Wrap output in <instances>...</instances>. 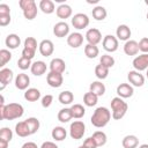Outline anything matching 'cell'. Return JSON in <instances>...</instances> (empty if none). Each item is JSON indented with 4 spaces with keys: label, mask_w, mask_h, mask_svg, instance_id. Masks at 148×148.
<instances>
[{
    "label": "cell",
    "mask_w": 148,
    "mask_h": 148,
    "mask_svg": "<svg viewBox=\"0 0 148 148\" xmlns=\"http://www.w3.org/2000/svg\"><path fill=\"white\" fill-rule=\"evenodd\" d=\"M24 109L20 103H9L7 105L0 104V118L2 120H14L23 116Z\"/></svg>",
    "instance_id": "cell-1"
},
{
    "label": "cell",
    "mask_w": 148,
    "mask_h": 148,
    "mask_svg": "<svg viewBox=\"0 0 148 148\" xmlns=\"http://www.w3.org/2000/svg\"><path fill=\"white\" fill-rule=\"evenodd\" d=\"M111 117H112V114L108 108L99 106L94 111V113L90 118V121H91L92 126H95L97 128H102L109 124V121L111 120Z\"/></svg>",
    "instance_id": "cell-2"
},
{
    "label": "cell",
    "mask_w": 148,
    "mask_h": 148,
    "mask_svg": "<svg viewBox=\"0 0 148 148\" xmlns=\"http://www.w3.org/2000/svg\"><path fill=\"white\" fill-rule=\"evenodd\" d=\"M128 105L127 103L120 97H113L111 99V110H112V118L114 120H120L127 112Z\"/></svg>",
    "instance_id": "cell-3"
},
{
    "label": "cell",
    "mask_w": 148,
    "mask_h": 148,
    "mask_svg": "<svg viewBox=\"0 0 148 148\" xmlns=\"http://www.w3.org/2000/svg\"><path fill=\"white\" fill-rule=\"evenodd\" d=\"M18 6L21 7L22 12H23V16L31 21L37 16V5L35 2V0H20L18 1Z\"/></svg>",
    "instance_id": "cell-4"
},
{
    "label": "cell",
    "mask_w": 148,
    "mask_h": 148,
    "mask_svg": "<svg viewBox=\"0 0 148 148\" xmlns=\"http://www.w3.org/2000/svg\"><path fill=\"white\" fill-rule=\"evenodd\" d=\"M86 133V125L83 121L81 120H74L71 125H69V135L72 139L75 140H80L83 138Z\"/></svg>",
    "instance_id": "cell-5"
},
{
    "label": "cell",
    "mask_w": 148,
    "mask_h": 148,
    "mask_svg": "<svg viewBox=\"0 0 148 148\" xmlns=\"http://www.w3.org/2000/svg\"><path fill=\"white\" fill-rule=\"evenodd\" d=\"M102 45H103V49L106 51V52H116L118 50V46H119V42H118V38L113 35H106L103 37V40H102Z\"/></svg>",
    "instance_id": "cell-6"
},
{
    "label": "cell",
    "mask_w": 148,
    "mask_h": 148,
    "mask_svg": "<svg viewBox=\"0 0 148 148\" xmlns=\"http://www.w3.org/2000/svg\"><path fill=\"white\" fill-rule=\"evenodd\" d=\"M89 17L88 15L83 14V13H77L75 14L73 17H72V25L77 29V30H81V29H84L89 25Z\"/></svg>",
    "instance_id": "cell-7"
},
{
    "label": "cell",
    "mask_w": 148,
    "mask_h": 148,
    "mask_svg": "<svg viewBox=\"0 0 148 148\" xmlns=\"http://www.w3.org/2000/svg\"><path fill=\"white\" fill-rule=\"evenodd\" d=\"M132 65H133L134 69L138 72L147 71L148 69V53H142V54L136 56L133 59Z\"/></svg>",
    "instance_id": "cell-8"
},
{
    "label": "cell",
    "mask_w": 148,
    "mask_h": 148,
    "mask_svg": "<svg viewBox=\"0 0 148 148\" xmlns=\"http://www.w3.org/2000/svg\"><path fill=\"white\" fill-rule=\"evenodd\" d=\"M127 80L133 87H142L145 84V76L138 71H130L127 73Z\"/></svg>",
    "instance_id": "cell-9"
},
{
    "label": "cell",
    "mask_w": 148,
    "mask_h": 148,
    "mask_svg": "<svg viewBox=\"0 0 148 148\" xmlns=\"http://www.w3.org/2000/svg\"><path fill=\"white\" fill-rule=\"evenodd\" d=\"M14 79V73L10 68H1L0 69V90H3L7 84H9Z\"/></svg>",
    "instance_id": "cell-10"
},
{
    "label": "cell",
    "mask_w": 148,
    "mask_h": 148,
    "mask_svg": "<svg viewBox=\"0 0 148 148\" xmlns=\"http://www.w3.org/2000/svg\"><path fill=\"white\" fill-rule=\"evenodd\" d=\"M84 37H86V40L88 42V44H91V45H97L98 43L102 42V34L96 28H91V29L87 30Z\"/></svg>",
    "instance_id": "cell-11"
},
{
    "label": "cell",
    "mask_w": 148,
    "mask_h": 148,
    "mask_svg": "<svg viewBox=\"0 0 148 148\" xmlns=\"http://www.w3.org/2000/svg\"><path fill=\"white\" fill-rule=\"evenodd\" d=\"M53 34L58 38L68 37V35H69V25H68V23H66L64 21L56 23L54 27H53Z\"/></svg>",
    "instance_id": "cell-12"
},
{
    "label": "cell",
    "mask_w": 148,
    "mask_h": 148,
    "mask_svg": "<svg viewBox=\"0 0 148 148\" xmlns=\"http://www.w3.org/2000/svg\"><path fill=\"white\" fill-rule=\"evenodd\" d=\"M46 82L50 87L52 88H59L61 87L62 82H64V77L62 74L59 73H53V72H49L46 75Z\"/></svg>",
    "instance_id": "cell-13"
},
{
    "label": "cell",
    "mask_w": 148,
    "mask_h": 148,
    "mask_svg": "<svg viewBox=\"0 0 148 148\" xmlns=\"http://www.w3.org/2000/svg\"><path fill=\"white\" fill-rule=\"evenodd\" d=\"M116 91H117L118 97H120V98H130L134 94L133 86H131L130 83H120L117 87Z\"/></svg>",
    "instance_id": "cell-14"
},
{
    "label": "cell",
    "mask_w": 148,
    "mask_h": 148,
    "mask_svg": "<svg viewBox=\"0 0 148 148\" xmlns=\"http://www.w3.org/2000/svg\"><path fill=\"white\" fill-rule=\"evenodd\" d=\"M38 49H39V53L43 57H50L54 52V45H53L52 40H50V39H43L39 43Z\"/></svg>",
    "instance_id": "cell-15"
},
{
    "label": "cell",
    "mask_w": 148,
    "mask_h": 148,
    "mask_svg": "<svg viewBox=\"0 0 148 148\" xmlns=\"http://www.w3.org/2000/svg\"><path fill=\"white\" fill-rule=\"evenodd\" d=\"M30 84V77L25 73H20L15 77V87L18 90H27Z\"/></svg>",
    "instance_id": "cell-16"
},
{
    "label": "cell",
    "mask_w": 148,
    "mask_h": 148,
    "mask_svg": "<svg viewBox=\"0 0 148 148\" xmlns=\"http://www.w3.org/2000/svg\"><path fill=\"white\" fill-rule=\"evenodd\" d=\"M82 43H83V35L80 32H72L67 37V44L73 49L80 47Z\"/></svg>",
    "instance_id": "cell-17"
},
{
    "label": "cell",
    "mask_w": 148,
    "mask_h": 148,
    "mask_svg": "<svg viewBox=\"0 0 148 148\" xmlns=\"http://www.w3.org/2000/svg\"><path fill=\"white\" fill-rule=\"evenodd\" d=\"M66 69V64L61 58H53L50 61V72L62 74Z\"/></svg>",
    "instance_id": "cell-18"
},
{
    "label": "cell",
    "mask_w": 148,
    "mask_h": 148,
    "mask_svg": "<svg viewBox=\"0 0 148 148\" xmlns=\"http://www.w3.org/2000/svg\"><path fill=\"white\" fill-rule=\"evenodd\" d=\"M132 32H131V29L128 25L126 24H120L117 27V30H116V37L118 38V40H130V37H131Z\"/></svg>",
    "instance_id": "cell-19"
},
{
    "label": "cell",
    "mask_w": 148,
    "mask_h": 148,
    "mask_svg": "<svg viewBox=\"0 0 148 148\" xmlns=\"http://www.w3.org/2000/svg\"><path fill=\"white\" fill-rule=\"evenodd\" d=\"M139 43L136 40L130 39L127 42H125L124 44V52L127 56H136L139 53Z\"/></svg>",
    "instance_id": "cell-20"
},
{
    "label": "cell",
    "mask_w": 148,
    "mask_h": 148,
    "mask_svg": "<svg viewBox=\"0 0 148 148\" xmlns=\"http://www.w3.org/2000/svg\"><path fill=\"white\" fill-rule=\"evenodd\" d=\"M56 13H57V16H58L59 18L66 20V18H69V17L72 16L73 10H72V7H71L69 5H67V3H61V5H59V6L57 7Z\"/></svg>",
    "instance_id": "cell-21"
},
{
    "label": "cell",
    "mask_w": 148,
    "mask_h": 148,
    "mask_svg": "<svg viewBox=\"0 0 148 148\" xmlns=\"http://www.w3.org/2000/svg\"><path fill=\"white\" fill-rule=\"evenodd\" d=\"M30 71H31V74H34L35 76H40V75L45 74V72H46V64L42 60H37V61L32 62Z\"/></svg>",
    "instance_id": "cell-22"
},
{
    "label": "cell",
    "mask_w": 148,
    "mask_h": 148,
    "mask_svg": "<svg viewBox=\"0 0 148 148\" xmlns=\"http://www.w3.org/2000/svg\"><path fill=\"white\" fill-rule=\"evenodd\" d=\"M5 44H6V46H7L8 49L14 50V49H16V47L20 46V44H21V38H20L18 35H16V34H9V35L6 37V39H5Z\"/></svg>",
    "instance_id": "cell-23"
},
{
    "label": "cell",
    "mask_w": 148,
    "mask_h": 148,
    "mask_svg": "<svg viewBox=\"0 0 148 148\" xmlns=\"http://www.w3.org/2000/svg\"><path fill=\"white\" fill-rule=\"evenodd\" d=\"M105 90H106V88H105V86H104V83H102L101 81H94V82H91L90 83V86H89V91H91V92H94L96 96H103L104 94H105Z\"/></svg>",
    "instance_id": "cell-24"
},
{
    "label": "cell",
    "mask_w": 148,
    "mask_h": 148,
    "mask_svg": "<svg viewBox=\"0 0 148 148\" xmlns=\"http://www.w3.org/2000/svg\"><path fill=\"white\" fill-rule=\"evenodd\" d=\"M15 133L21 136V138H25V136H29L31 135L30 134V131H29V127H28V124L25 120L23 121H18L16 125H15Z\"/></svg>",
    "instance_id": "cell-25"
},
{
    "label": "cell",
    "mask_w": 148,
    "mask_h": 148,
    "mask_svg": "<svg viewBox=\"0 0 148 148\" xmlns=\"http://www.w3.org/2000/svg\"><path fill=\"white\" fill-rule=\"evenodd\" d=\"M38 7L44 14H52L54 10H57L54 2L52 0H40Z\"/></svg>",
    "instance_id": "cell-26"
},
{
    "label": "cell",
    "mask_w": 148,
    "mask_h": 148,
    "mask_svg": "<svg viewBox=\"0 0 148 148\" xmlns=\"http://www.w3.org/2000/svg\"><path fill=\"white\" fill-rule=\"evenodd\" d=\"M121 145H123L124 148H136L139 146V139L135 135L130 134V135H126L123 139Z\"/></svg>",
    "instance_id": "cell-27"
},
{
    "label": "cell",
    "mask_w": 148,
    "mask_h": 148,
    "mask_svg": "<svg viewBox=\"0 0 148 148\" xmlns=\"http://www.w3.org/2000/svg\"><path fill=\"white\" fill-rule=\"evenodd\" d=\"M24 98L28 102H36L40 98V91L37 88H28L24 91Z\"/></svg>",
    "instance_id": "cell-28"
},
{
    "label": "cell",
    "mask_w": 148,
    "mask_h": 148,
    "mask_svg": "<svg viewBox=\"0 0 148 148\" xmlns=\"http://www.w3.org/2000/svg\"><path fill=\"white\" fill-rule=\"evenodd\" d=\"M91 14H92V17H94L96 21H103V20L106 17L108 12H106V9H105L103 6H96V7L92 8Z\"/></svg>",
    "instance_id": "cell-29"
},
{
    "label": "cell",
    "mask_w": 148,
    "mask_h": 148,
    "mask_svg": "<svg viewBox=\"0 0 148 148\" xmlns=\"http://www.w3.org/2000/svg\"><path fill=\"white\" fill-rule=\"evenodd\" d=\"M51 135H52V138H53L56 141H62V140L66 139L67 132H66V130H65L64 127H61V126H56V127L52 130Z\"/></svg>",
    "instance_id": "cell-30"
},
{
    "label": "cell",
    "mask_w": 148,
    "mask_h": 148,
    "mask_svg": "<svg viewBox=\"0 0 148 148\" xmlns=\"http://www.w3.org/2000/svg\"><path fill=\"white\" fill-rule=\"evenodd\" d=\"M57 117H58V120H59L60 123H68V121L73 118L71 108H64V109L59 110Z\"/></svg>",
    "instance_id": "cell-31"
},
{
    "label": "cell",
    "mask_w": 148,
    "mask_h": 148,
    "mask_svg": "<svg viewBox=\"0 0 148 148\" xmlns=\"http://www.w3.org/2000/svg\"><path fill=\"white\" fill-rule=\"evenodd\" d=\"M58 99H59V102H60L61 104H64V105H68V104H71V103L74 101V95H73L72 91H69V90H65V91H61V92L59 94Z\"/></svg>",
    "instance_id": "cell-32"
},
{
    "label": "cell",
    "mask_w": 148,
    "mask_h": 148,
    "mask_svg": "<svg viewBox=\"0 0 148 148\" xmlns=\"http://www.w3.org/2000/svg\"><path fill=\"white\" fill-rule=\"evenodd\" d=\"M84 54L87 58L89 59H94L99 54V49L97 47V45H91V44H87L84 46Z\"/></svg>",
    "instance_id": "cell-33"
},
{
    "label": "cell",
    "mask_w": 148,
    "mask_h": 148,
    "mask_svg": "<svg viewBox=\"0 0 148 148\" xmlns=\"http://www.w3.org/2000/svg\"><path fill=\"white\" fill-rule=\"evenodd\" d=\"M92 139L95 140L97 147L104 146V145L106 143V141H108V136H106V134H105L103 131H96V132H94Z\"/></svg>",
    "instance_id": "cell-34"
},
{
    "label": "cell",
    "mask_w": 148,
    "mask_h": 148,
    "mask_svg": "<svg viewBox=\"0 0 148 148\" xmlns=\"http://www.w3.org/2000/svg\"><path fill=\"white\" fill-rule=\"evenodd\" d=\"M97 102H98V96H96L94 92L88 91V92L84 94V96H83L84 105H87V106H95L97 104Z\"/></svg>",
    "instance_id": "cell-35"
},
{
    "label": "cell",
    "mask_w": 148,
    "mask_h": 148,
    "mask_svg": "<svg viewBox=\"0 0 148 148\" xmlns=\"http://www.w3.org/2000/svg\"><path fill=\"white\" fill-rule=\"evenodd\" d=\"M25 121H27V124H28L30 134L32 135V134L37 133V131H38L39 127H40V123H39V120H38L37 118H35V117H30V118L25 119Z\"/></svg>",
    "instance_id": "cell-36"
},
{
    "label": "cell",
    "mask_w": 148,
    "mask_h": 148,
    "mask_svg": "<svg viewBox=\"0 0 148 148\" xmlns=\"http://www.w3.org/2000/svg\"><path fill=\"white\" fill-rule=\"evenodd\" d=\"M71 110H72V114H73V118L75 119H80L84 116L86 113V109L83 105L81 104H73L71 106Z\"/></svg>",
    "instance_id": "cell-37"
},
{
    "label": "cell",
    "mask_w": 148,
    "mask_h": 148,
    "mask_svg": "<svg viewBox=\"0 0 148 148\" xmlns=\"http://www.w3.org/2000/svg\"><path fill=\"white\" fill-rule=\"evenodd\" d=\"M99 64L110 69L114 65V58L110 54H102L101 58H99Z\"/></svg>",
    "instance_id": "cell-38"
},
{
    "label": "cell",
    "mask_w": 148,
    "mask_h": 148,
    "mask_svg": "<svg viewBox=\"0 0 148 148\" xmlns=\"http://www.w3.org/2000/svg\"><path fill=\"white\" fill-rule=\"evenodd\" d=\"M95 75H96L97 79L104 80V79H106L108 75H109V68H106V67H104L103 65L99 64V65H97V66L95 67Z\"/></svg>",
    "instance_id": "cell-39"
},
{
    "label": "cell",
    "mask_w": 148,
    "mask_h": 148,
    "mask_svg": "<svg viewBox=\"0 0 148 148\" xmlns=\"http://www.w3.org/2000/svg\"><path fill=\"white\" fill-rule=\"evenodd\" d=\"M12 59V53L9 52V50L2 49L0 50V67H3L7 62H9Z\"/></svg>",
    "instance_id": "cell-40"
},
{
    "label": "cell",
    "mask_w": 148,
    "mask_h": 148,
    "mask_svg": "<svg viewBox=\"0 0 148 148\" xmlns=\"http://www.w3.org/2000/svg\"><path fill=\"white\" fill-rule=\"evenodd\" d=\"M37 40L34 38V37H27L24 39V47L25 49H29V50H32V51H36L37 50Z\"/></svg>",
    "instance_id": "cell-41"
},
{
    "label": "cell",
    "mask_w": 148,
    "mask_h": 148,
    "mask_svg": "<svg viewBox=\"0 0 148 148\" xmlns=\"http://www.w3.org/2000/svg\"><path fill=\"white\" fill-rule=\"evenodd\" d=\"M0 139H3L6 141H10L13 139V132L9 127H2L0 130Z\"/></svg>",
    "instance_id": "cell-42"
},
{
    "label": "cell",
    "mask_w": 148,
    "mask_h": 148,
    "mask_svg": "<svg viewBox=\"0 0 148 148\" xmlns=\"http://www.w3.org/2000/svg\"><path fill=\"white\" fill-rule=\"evenodd\" d=\"M31 65H32L31 60L25 59V58H23V57H21V58L17 60V67H18L20 69H22V71H25V69H28V68H31Z\"/></svg>",
    "instance_id": "cell-43"
},
{
    "label": "cell",
    "mask_w": 148,
    "mask_h": 148,
    "mask_svg": "<svg viewBox=\"0 0 148 148\" xmlns=\"http://www.w3.org/2000/svg\"><path fill=\"white\" fill-rule=\"evenodd\" d=\"M52 102H53V96L52 95H50V94H47V95H45V96H43L42 97V101H40V103H42V106L43 108H50L51 106V104H52Z\"/></svg>",
    "instance_id": "cell-44"
},
{
    "label": "cell",
    "mask_w": 148,
    "mask_h": 148,
    "mask_svg": "<svg viewBox=\"0 0 148 148\" xmlns=\"http://www.w3.org/2000/svg\"><path fill=\"white\" fill-rule=\"evenodd\" d=\"M139 50L142 53H148V37H142L139 42Z\"/></svg>",
    "instance_id": "cell-45"
},
{
    "label": "cell",
    "mask_w": 148,
    "mask_h": 148,
    "mask_svg": "<svg viewBox=\"0 0 148 148\" xmlns=\"http://www.w3.org/2000/svg\"><path fill=\"white\" fill-rule=\"evenodd\" d=\"M35 53H36V51H32V50H29V49L23 47L22 53H21V57H23V58H25V59L31 60V59L35 57Z\"/></svg>",
    "instance_id": "cell-46"
},
{
    "label": "cell",
    "mask_w": 148,
    "mask_h": 148,
    "mask_svg": "<svg viewBox=\"0 0 148 148\" xmlns=\"http://www.w3.org/2000/svg\"><path fill=\"white\" fill-rule=\"evenodd\" d=\"M83 146H84L86 148H97V145H96L95 140L92 139V136L87 138V139L83 141Z\"/></svg>",
    "instance_id": "cell-47"
},
{
    "label": "cell",
    "mask_w": 148,
    "mask_h": 148,
    "mask_svg": "<svg viewBox=\"0 0 148 148\" xmlns=\"http://www.w3.org/2000/svg\"><path fill=\"white\" fill-rule=\"evenodd\" d=\"M1 15H10V8L8 5H6V3L0 5V16Z\"/></svg>",
    "instance_id": "cell-48"
},
{
    "label": "cell",
    "mask_w": 148,
    "mask_h": 148,
    "mask_svg": "<svg viewBox=\"0 0 148 148\" xmlns=\"http://www.w3.org/2000/svg\"><path fill=\"white\" fill-rule=\"evenodd\" d=\"M10 15H1L0 16V25L1 27H6L10 23Z\"/></svg>",
    "instance_id": "cell-49"
},
{
    "label": "cell",
    "mask_w": 148,
    "mask_h": 148,
    "mask_svg": "<svg viewBox=\"0 0 148 148\" xmlns=\"http://www.w3.org/2000/svg\"><path fill=\"white\" fill-rule=\"evenodd\" d=\"M39 148H59V147L52 141H45V142L42 143V146Z\"/></svg>",
    "instance_id": "cell-50"
},
{
    "label": "cell",
    "mask_w": 148,
    "mask_h": 148,
    "mask_svg": "<svg viewBox=\"0 0 148 148\" xmlns=\"http://www.w3.org/2000/svg\"><path fill=\"white\" fill-rule=\"evenodd\" d=\"M21 148H38V146L35 142H32V141H28V142L23 143Z\"/></svg>",
    "instance_id": "cell-51"
},
{
    "label": "cell",
    "mask_w": 148,
    "mask_h": 148,
    "mask_svg": "<svg viewBox=\"0 0 148 148\" xmlns=\"http://www.w3.org/2000/svg\"><path fill=\"white\" fill-rule=\"evenodd\" d=\"M8 145L9 142L3 140V139H0V148H8Z\"/></svg>",
    "instance_id": "cell-52"
},
{
    "label": "cell",
    "mask_w": 148,
    "mask_h": 148,
    "mask_svg": "<svg viewBox=\"0 0 148 148\" xmlns=\"http://www.w3.org/2000/svg\"><path fill=\"white\" fill-rule=\"evenodd\" d=\"M99 0H87V2L88 3H97Z\"/></svg>",
    "instance_id": "cell-53"
},
{
    "label": "cell",
    "mask_w": 148,
    "mask_h": 148,
    "mask_svg": "<svg viewBox=\"0 0 148 148\" xmlns=\"http://www.w3.org/2000/svg\"><path fill=\"white\" fill-rule=\"evenodd\" d=\"M139 148H148V143H142L139 146Z\"/></svg>",
    "instance_id": "cell-54"
},
{
    "label": "cell",
    "mask_w": 148,
    "mask_h": 148,
    "mask_svg": "<svg viewBox=\"0 0 148 148\" xmlns=\"http://www.w3.org/2000/svg\"><path fill=\"white\" fill-rule=\"evenodd\" d=\"M145 3H146V5L148 6V0H145Z\"/></svg>",
    "instance_id": "cell-55"
},
{
    "label": "cell",
    "mask_w": 148,
    "mask_h": 148,
    "mask_svg": "<svg viewBox=\"0 0 148 148\" xmlns=\"http://www.w3.org/2000/svg\"><path fill=\"white\" fill-rule=\"evenodd\" d=\"M77 148H86V147H84V146L82 145V146H80V147H77Z\"/></svg>",
    "instance_id": "cell-56"
},
{
    "label": "cell",
    "mask_w": 148,
    "mask_h": 148,
    "mask_svg": "<svg viewBox=\"0 0 148 148\" xmlns=\"http://www.w3.org/2000/svg\"><path fill=\"white\" fill-rule=\"evenodd\" d=\"M146 76H147V79H148V69H147V73H146Z\"/></svg>",
    "instance_id": "cell-57"
},
{
    "label": "cell",
    "mask_w": 148,
    "mask_h": 148,
    "mask_svg": "<svg viewBox=\"0 0 148 148\" xmlns=\"http://www.w3.org/2000/svg\"><path fill=\"white\" fill-rule=\"evenodd\" d=\"M146 16H147V20H148V13H147V15H146Z\"/></svg>",
    "instance_id": "cell-58"
}]
</instances>
